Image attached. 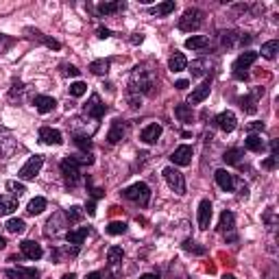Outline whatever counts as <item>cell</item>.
Masks as SVG:
<instances>
[{"label": "cell", "instance_id": "cell-1", "mask_svg": "<svg viewBox=\"0 0 279 279\" xmlns=\"http://www.w3.org/2000/svg\"><path fill=\"white\" fill-rule=\"evenodd\" d=\"M129 87H131V94H153V87H155V77H153L151 70H146L144 65H137L131 75L129 81Z\"/></svg>", "mask_w": 279, "mask_h": 279}, {"label": "cell", "instance_id": "cell-2", "mask_svg": "<svg viewBox=\"0 0 279 279\" xmlns=\"http://www.w3.org/2000/svg\"><path fill=\"white\" fill-rule=\"evenodd\" d=\"M122 196L124 199H129V201H133L135 205H140V207H146V205L151 203V188L146 186V183L137 181V183H133V186L124 188Z\"/></svg>", "mask_w": 279, "mask_h": 279}, {"label": "cell", "instance_id": "cell-3", "mask_svg": "<svg viewBox=\"0 0 279 279\" xmlns=\"http://www.w3.org/2000/svg\"><path fill=\"white\" fill-rule=\"evenodd\" d=\"M258 61V53H253V50H247V53L238 55V59L233 61V79L238 81H247L249 79V68Z\"/></svg>", "mask_w": 279, "mask_h": 279}, {"label": "cell", "instance_id": "cell-4", "mask_svg": "<svg viewBox=\"0 0 279 279\" xmlns=\"http://www.w3.org/2000/svg\"><path fill=\"white\" fill-rule=\"evenodd\" d=\"M68 225H70V223H68V218H65L63 212H55V214L48 218L44 233H46L48 238L57 240V238H61V236H65V233H68V231H65V227H68Z\"/></svg>", "mask_w": 279, "mask_h": 279}, {"label": "cell", "instance_id": "cell-5", "mask_svg": "<svg viewBox=\"0 0 279 279\" xmlns=\"http://www.w3.org/2000/svg\"><path fill=\"white\" fill-rule=\"evenodd\" d=\"M203 26V11L201 9H186L183 11V16L179 18V28L181 31H199Z\"/></svg>", "mask_w": 279, "mask_h": 279}, {"label": "cell", "instance_id": "cell-6", "mask_svg": "<svg viewBox=\"0 0 279 279\" xmlns=\"http://www.w3.org/2000/svg\"><path fill=\"white\" fill-rule=\"evenodd\" d=\"M164 179H166L168 188H170L175 194H179V196L186 194V179H183V175H181L175 166L164 168Z\"/></svg>", "mask_w": 279, "mask_h": 279}, {"label": "cell", "instance_id": "cell-7", "mask_svg": "<svg viewBox=\"0 0 279 279\" xmlns=\"http://www.w3.org/2000/svg\"><path fill=\"white\" fill-rule=\"evenodd\" d=\"M105 114H107V105L100 100L98 94H92L83 105V116H87V118H92V120H100Z\"/></svg>", "mask_w": 279, "mask_h": 279}, {"label": "cell", "instance_id": "cell-8", "mask_svg": "<svg viewBox=\"0 0 279 279\" xmlns=\"http://www.w3.org/2000/svg\"><path fill=\"white\" fill-rule=\"evenodd\" d=\"M42 166H44V157H42V155H33V157H28L26 164L20 168L18 179H22V181H33V179L40 175Z\"/></svg>", "mask_w": 279, "mask_h": 279}, {"label": "cell", "instance_id": "cell-9", "mask_svg": "<svg viewBox=\"0 0 279 279\" xmlns=\"http://www.w3.org/2000/svg\"><path fill=\"white\" fill-rule=\"evenodd\" d=\"M61 175L63 179L68 181V186H77V183L81 181V170H79V164L75 161V157H65L61 161Z\"/></svg>", "mask_w": 279, "mask_h": 279}, {"label": "cell", "instance_id": "cell-10", "mask_svg": "<svg viewBox=\"0 0 279 279\" xmlns=\"http://www.w3.org/2000/svg\"><path fill=\"white\" fill-rule=\"evenodd\" d=\"M214 122H216V127L220 131H225V133H231V131L238 127V118H236V114L233 112H220L214 118Z\"/></svg>", "mask_w": 279, "mask_h": 279}, {"label": "cell", "instance_id": "cell-11", "mask_svg": "<svg viewBox=\"0 0 279 279\" xmlns=\"http://www.w3.org/2000/svg\"><path fill=\"white\" fill-rule=\"evenodd\" d=\"M192 155H194L192 146H188V144H181L179 149H175V151H172L170 161H172L175 166H188L190 161H192Z\"/></svg>", "mask_w": 279, "mask_h": 279}, {"label": "cell", "instance_id": "cell-12", "mask_svg": "<svg viewBox=\"0 0 279 279\" xmlns=\"http://www.w3.org/2000/svg\"><path fill=\"white\" fill-rule=\"evenodd\" d=\"M20 251H22V255H24L26 260H40L44 255L42 245H38L35 240H22L20 242Z\"/></svg>", "mask_w": 279, "mask_h": 279}, {"label": "cell", "instance_id": "cell-13", "mask_svg": "<svg viewBox=\"0 0 279 279\" xmlns=\"http://www.w3.org/2000/svg\"><path fill=\"white\" fill-rule=\"evenodd\" d=\"M212 216H214V207H212V203L207 199H203L199 203V227L201 229H210V225H212Z\"/></svg>", "mask_w": 279, "mask_h": 279}, {"label": "cell", "instance_id": "cell-14", "mask_svg": "<svg viewBox=\"0 0 279 279\" xmlns=\"http://www.w3.org/2000/svg\"><path fill=\"white\" fill-rule=\"evenodd\" d=\"M5 279H40V270L38 268H24V266L9 268V270H5Z\"/></svg>", "mask_w": 279, "mask_h": 279}, {"label": "cell", "instance_id": "cell-15", "mask_svg": "<svg viewBox=\"0 0 279 279\" xmlns=\"http://www.w3.org/2000/svg\"><path fill=\"white\" fill-rule=\"evenodd\" d=\"M210 90H212V81H210V79H205L203 83H201V85L196 87V90L188 96V105H199V102H203L205 98L210 96Z\"/></svg>", "mask_w": 279, "mask_h": 279}, {"label": "cell", "instance_id": "cell-16", "mask_svg": "<svg viewBox=\"0 0 279 279\" xmlns=\"http://www.w3.org/2000/svg\"><path fill=\"white\" fill-rule=\"evenodd\" d=\"M40 142L50 144V146H57V144L63 142V135H61V131H57L53 127H42L40 129Z\"/></svg>", "mask_w": 279, "mask_h": 279}, {"label": "cell", "instance_id": "cell-17", "mask_svg": "<svg viewBox=\"0 0 279 279\" xmlns=\"http://www.w3.org/2000/svg\"><path fill=\"white\" fill-rule=\"evenodd\" d=\"M159 137H161V124L159 122H151L149 127H144L142 133H140V140H142L144 144H155Z\"/></svg>", "mask_w": 279, "mask_h": 279}, {"label": "cell", "instance_id": "cell-18", "mask_svg": "<svg viewBox=\"0 0 279 279\" xmlns=\"http://www.w3.org/2000/svg\"><path fill=\"white\" fill-rule=\"evenodd\" d=\"M214 179H216V183H218V188H220V190H225V192H231L233 186H236V177H233L231 172L223 170V168L214 172Z\"/></svg>", "mask_w": 279, "mask_h": 279}, {"label": "cell", "instance_id": "cell-19", "mask_svg": "<svg viewBox=\"0 0 279 279\" xmlns=\"http://www.w3.org/2000/svg\"><path fill=\"white\" fill-rule=\"evenodd\" d=\"M124 133H127V127H124V122H122V120H114L112 129H109V133H107V142H109V144H118L120 140L124 137Z\"/></svg>", "mask_w": 279, "mask_h": 279}, {"label": "cell", "instance_id": "cell-20", "mask_svg": "<svg viewBox=\"0 0 279 279\" xmlns=\"http://www.w3.org/2000/svg\"><path fill=\"white\" fill-rule=\"evenodd\" d=\"M33 105H35V109H38L40 114H50L57 107V100L53 96H35Z\"/></svg>", "mask_w": 279, "mask_h": 279}, {"label": "cell", "instance_id": "cell-21", "mask_svg": "<svg viewBox=\"0 0 279 279\" xmlns=\"http://www.w3.org/2000/svg\"><path fill=\"white\" fill-rule=\"evenodd\" d=\"M233 227H236V216L225 210L223 214H220V220H218V231L220 233H233Z\"/></svg>", "mask_w": 279, "mask_h": 279}, {"label": "cell", "instance_id": "cell-22", "mask_svg": "<svg viewBox=\"0 0 279 279\" xmlns=\"http://www.w3.org/2000/svg\"><path fill=\"white\" fill-rule=\"evenodd\" d=\"M175 7H177L175 0H166V3H161V5L149 7V13L151 16H157V18H164V16H170V13L175 11Z\"/></svg>", "mask_w": 279, "mask_h": 279}, {"label": "cell", "instance_id": "cell-23", "mask_svg": "<svg viewBox=\"0 0 279 279\" xmlns=\"http://www.w3.org/2000/svg\"><path fill=\"white\" fill-rule=\"evenodd\" d=\"M79 253V247H57L53 249V253H50V258H53V262H63V258H75V255Z\"/></svg>", "mask_w": 279, "mask_h": 279}, {"label": "cell", "instance_id": "cell-24", "mask_svg": "<svg viewBox=\"0 0 279 279\" xmlns=\"http://www.w3.org/2000/svg\"><path fill=\"white\" fill-rule=\"evenodd\" d=\"M87 233H90V229H87V227H79V229H70L68 233H65V240H68L70 245H75V247H81V245H83V240L87 238Z\"/></svg>", "mask_w": 279, "mask_h": 279}, {"label": "cell", "instance_id": "cell-25", "mask_svg": "<svg viewBox=\"0 0 279 279\" xmlns=\"http://www.w3.org/2000/svg\"><path fill=\"white\" fill-rule=\"evenodd\" d=\"M260 94H264L262 87H258V90L253 92V96H245V98H240V107L245 109L247 114H255V112H258V105H255V102H258V96H260Z\"/></svg>", "mask_w": 279, "mask_h": 279}, {"label": "cell", "instance_id": "cell-26", "mask_svg": "<svg viewBox=\"0 0 279 279\" xmlns=\"http://www.w3.org/2000/svg\"><path fill=\"white\" fill-rule=\"evenodd\" d=\"M124 5L122 0H116V3H100L98 5V13L100 16H114V13H120V11H124Z\"/></svg>", "mask_w": 279, "mask_h": 279}, {"label": "cell", "instance_id": "cell-27", "mask_svg": "<svg viewBox=\"0 0 279 279\" xmlns=\"http://www.w3.org/2000/svg\"><path fill=\"white\" fill-rule=\"evenodd\" d=\"M210 70H212V61H207V59H196L190 63L192 77H205V75H210Z\"/></svg>", "mask_w": 279, "mask_h": 279}, {"label": "cell", "instance_id": "cell-28", "mask_svg": "<svg viewBox=\"0 0 279 279\" xmlns=\"http://www.w3.org/2000/svg\"><path fill=\"white\" fill-rule=\"evenodd\" d=\"M18 210V199L13 196H0V216H9Z\"/></svg>", "mask_w": 279, "mask_h": 279}, {"label": "cell", "instance_id": "cell-29", "mask_svg": "<svg viewBox=\"0 0 279 279\" xmlns=\"http://www.w3.org/2000/svg\"><path fill=\"white\" fill-rule=\"evenodd\" d=\"M210 46V38H205V35H192V38L186 40V48L190 50H203Z\"/></svg>", "mask_w": 279, "mask_h": 279}, {"label": "cell", "instance_id": "cell-30", "mask_svg": "<svg viewBox=\"0 0 279 279\" xmlns=\"http://www.w3.org/2000/svg\"><path fill=\"white\" fill-rule=\"evenodd\" d=\"M168 68H170L172 72H181V70H186L188 68V59H186V55L183 53H175L170 59H168Z\"/></svg>", "mask_w": 279, "mask_h": 279}, {"label": "cell", "instance_id": "cell-31", "mask_svg": "<svg viewBox=\"0 0 279 279\" xmlns=\"http://www.w3.org/2000/svg\"><path fill=\"white\" fill-rule=\"evenodd\" d=\"M175 116H177L179 122H183V124H190L194 120V112L190 105H177L175 107Z\"/></svg>", "mask_w": 279, "mask_h": 279}, {"label": "cell", "instance_id": "cell-32", "mask_svg": "<svg viewBox=\"0 0 279 279\" xmlns=\"http://www.w3.org/2000/svg\"><path fill=\"white\" fill-rule=\"evenodd\" d=\"M245 146L249 151H253V153H264V149H266V144H264V140H262V135H247V140H245Z\"/></svg>", "mask_w": 279, "mask_h": 279}, {"label": "cell", "instance_id": "cell-33", "mask_svg": "<svg viewBox=\"0 0 279 279\" xmlns=\"http://www.w3.org/2000/svg\"><path fill=\"white\" fill-rule=\"evenodd\" d=\"M44 210H46V199H44V196H35V199H31V203H28V207H26V212L31 216L42 214Z\"/></svg>", "mask_w": 279, "mask_h": 279}, {"label": "cell", "instance_id": "cell-34", "mask_svg": "<svg viewBox=\"0 0 279 279\" xmlns=\"http://www.w3.org/2000/svg\"><path fill=\"white\" fill-rule=\"evenodd\" d=\"M242 157H245V151H242V149H229L223 155L225 164H231V166H238L240 161H242Z\"/></svg>", "mask_w": 279, "mask_h": 279}, {"label": "cell", "instance_id": "cell-35", "mask_svg": "<svg viewBox=\"0 0 279 279\" xmlns=\"http://www.w3.org/2000/svg\"><path fill=\"white\" fill-rule=\"evenodd\" d=\"M277 50H279V42L277 40H270L266 44H262V57H266V59H275Z\"/></svg>", "mask_w": 279, "mask_h": 279}, {"label": "cell", "instance_id": "cell-36", "mask_svg": "<svg viewBox=\"0 0 279 279\" xmlns=\"http://www.w3.org/2000/svg\"><path fill=\"white\" fill-rule=\"evenodd\" d=\"M90 70L94 72V75H98V77H105L107 72H109V59H96V61H92V63H90Z\"/></svg>", "mask_w": 279, "mask_h": 279}, {"label": "cell", "instance_id": "cell-37", "mask_svg": "<svg viewBox=\"0 0 279 279\" xmlns=\"http://www.w3.org/2000/svg\"><path fill=\"white\" fill-rule=\"evenodd\" d=\"M5 227H7V231L9 233H24V229H26V225H24V220L22 218H9Z\"/></svg>", "mask_w": 279, "mask_h": 279}, {"label": "cell", "instance_id": "cell-38", "mask_svg": "<svg viewBox=\"0 0 279 279\" xmlns=\"http://www.w3.org/2000/svg\"><path fill=\"white\" fill-rule=\"evenodd\" d=\"M5 186H7V190H9V192L13 194V199H20V196L26 192V186H24L22 181H7Z\"/></svg>", "mask_w": 279, "mask_h": 279}, {"label": "cell", "instance_id": "cell-39", "mask_svg": "<svg viewBox=\"0 0 279 279\" xmlns=\"http://www.w3.org/2000/svg\"><path fill=\"white\" fill-rule=\"evenodd\" d=\"M107 260L112 266H116V264H120L124 260V251L120 247H109V251H107Z\"/></svg>", "mask_w": 279, "mask_h": 279}, {"label": "cell", "instance_id": "cell-40", "mask_svg": "<svg viewBox=\"0 0 279 279\" xmlns=\"http://www.w3.org/2000/svg\"><path fill=\"white\" fill-rule=\"evenodd\" d=\"M124 231H127V223H122V220H114L107 225V233H112V236H120Z\"/></svg>", "mask_w": 279, "mask_h": 279}, {"label": "cell", "instance_id": "cell-41", "mask_svg": "<svg viewBox=\"0 0 279 279\" xmlns=\"http://www.w3.org/2000/svg\"><path fill=\"white\" fill-rule=\"evenodd\" d=\"M83 214H85V212L81 210L79 205H72V207L65 212V218H68V223H79V220L83 218Z\"/></svg>", "mask_w": 279, "mask_h": 279}, {"label": "cell", "instance_id": "cell-42", "mask_svg": "<svg viewBox=\"0 0 279 279\" xmlns=\"http://www.w3.org/2000/svg\"><path fill=\"white\" fill-rule=\"evenodd\" d=\"M85 92H87V85L83 83V81H77V83H72V85H70V96H75V98L83 96Z\"/></svg>", "mask_w": 279, "mask_h": 279}, {"label": "cell", "instance_id": "cell-43", "mask_svg": "<svg viewBox=\"0 0 279 279\" xmlns=\"http://www.w3.org/2000/svg\"><path fill=\"white\" fill-rule=\"evenodd\" d=\"M75 144H77V146H79V149L83 151V153H90V151H92V140H90V137L77 135V137H75Z\"/></svg>", "mask_w": 279, "mask_h": 279}, {"label": "cell", "instance_id": "cell-44", "mask_svg": "<svg viewBox=\"0 0 279 279\" xmlns=\"http://www.w3.org/2000/svg\"><path fill=\"white\" fill-rule=\"evenodd\" d=\"M238 38H240V35H238V33H233V31H227V33H223V46L231 48L233 44L238 42Z\"/></svg>", "mask_w": 279, "mask_h": 279}, {"label": "cell", "instance_id": "cell-45", "mask_svg": "<svg viewBox=\"0 0 279 279\" xmlns=\"http://www.w3.org/2000/svg\"><path fill=\"white\" fill-rule=\"evenodd\" d=\"M247 131H249V135H258V131H264V122H260V120H253V122H249L247 124Z\"/></svg>", "mask_w": 279, "mask_h": 279}, {"label": "cell", "instance_id": "cell-46", "mask_svg": "<svg viewBox=\"0 0 279 279\" xmlns=\"http://www.w3.org/2000/svg\"><path fill=\"white\" fill-rule=\"evenodd\" d=\"M61 70L65 77H79V72H81V70H77V65H72V63H63Z\"/></svg>", "mask_w": 279, "mask_h": 279}, {"label": "cell", "instance_id": "cell-47", "mask_svg": "<svg viewBox=\"0 0 279 279\" xmlns=\"http://www.w3.org/2000/svg\"><path fill=\"white\" fill-rule=\"evenodd\" d=\"M277 155H270L268 159H264V164H262V168H264V170H273V168L277 166Z\"/></svg>", "mask_w": 279, "mask_h": 279}, {"label": "cell", "instance_id": "cell-48", "mask_svg": "<svg viewBox=\"0 0 279 279\" xmlns=\"http://www.w3.org/2000/svg\"><path fill=\"white\" fill-rule=\"evenodd\" d=\"M233 188H236V190H238V194H240V196H249V186H247V183H245V181H240V179H236V186H233Z\"/></svg>", "mask_w": 279, "mask_h": 279}, {"label": "cell", "instance_id": "cell-49", "mask_svg": "<svg viewBox=\"0 0 279 279\" xmlns=\"http://www.w3.org/2000/svg\"><path fill=\"white\" fill-rule=\"evenodd\" d=\"M129 102H131V107H133V109L142 107V98H140L137 94H129Z\"/></svg>", "mask_w": 279, "mask_h": 279}, {"label": "cell", "instance_id": "cell-50", "mask_svg": "<svg viewBox=\"0 0 279 279\" xmlns=\"http://www.w3.org/2000/svg\"><path fill=\"white\" fill-rule=\"evenodd\" d=\"M44 44H46L48 48H55V50H59L61 48V44L57 42V40H50V38H44Z\"/></svg>", "mask_w": 279, "mask_h": 279}, {"label": "cell", "instance_id": "cell-51", "mask_svg": "<svg viewBox=\"0 0 279 279\" xmlns=\"http://www.w3.org/2000/svg\"><path fill=\"white\" fill-rule=\"evenodd\" d=\"M96 33H98V38H100V40H107V38H112V31H109V28H105V26H100Z\"/></svg>", "mask_w": 279, "mask_h": 279}, {"label": "cell", "instance_id": "cell-52", "mask_svg": "<svg viewBox=\"0 0 279 279\" xmlns=\"http://www.w3.org/2000/svg\"><path fill=\"white\" fill-rule=\"evenodd\" d=\"M9 46H11V40L5 38V35H0V53H3L5 48H9Z\"/></svg>", "mask_w": 279, "mask_h": 279}, {"label": "cell", "instance_id": "cell-53", "mask_svg": "<svg viewBox=\"0 0 279 279\" xmlns=\"http://www.w3.org/2000/svg\"><path fill=\"white\" fill-rule=\"evenodd\" d=\"M85 212H87V214H90V216H94V214H96V201H90V203H87V207H85Z\"/></svg>", "mask_w": 279, "mask_h": 279}, {"label": "cell", "instance_id": "cell-54", "mask_svg": "<svg viewBox=\"0 0 279 279\" xmlns=\"http://www.w3.org/2000/svg\"><path fill=\"white\" fill-rule=\"evenodd\" d=\"M188 85H190V83H188L186 79H181V81H177V83H175V87H177V90H186Z\"/></svg>", "mask_w": 279, "mask_h": 279}, {"label": "cell", "instance_id": "cell-55", "mask_svg": "<svg viewBox=\"0 0 279 279\" xmlns=\"http://www.w3.org/2000/svg\"><path fill=\"white\" fill-rule=\"evenodd\" d=\"M100 196H102V190L100 188H92V199L96 201V199H100Z\"/></svg>", "mask_w": 279, "mask_h": 279}, {"label": "cell", "instance_id": "cell-56", "mask_svg": "<svg viewBox=\"0 0 279 279\" xmlns=\"http://www.w3.org/2000/svg\"><path fill=\"white\" fill-rule=\"evenodd\" d=\"M85 279H102V275L98 273V270H94V273H90V275H87Z\"/></svg>", "mask_w": 279, "mask_h": 279}, {"label": "cell", "instance_id": "cell-57", "mask_svg": "<svg viewBox=\"0 0 279 279\" xmlns=\"http://www.w3.org/2000/svg\"><path fill=\"white\" fill-rule=\"evenodd\" d=\"M140 279H159V275H155V273H146V275H142Z\"/></svg>", "mask_w": 279, "mask_h": 279}, {"label": "cell", "instance_id": "cell-58", "mask_svg": "<svg viewBox=\"0 0 279 279\" xmlns=\"http://www.w3.org/2000/svg\"><path fill=\"white\" fill-rule=\"evenodd\" d=\"M142 40H144V38H142V35H140V33H135V35H133V40H131V42H133V44H140V42H142Z\"/></svg>", "mask_w": 279, "mask_h": 279}, {"label": "cell", "instance_id": "cell-59", "mask_svg": "<svg viewBox=\"0 0 279 279\" xmlns=\"http://www.w3.org/2000/svg\"><path fill=\"white\" fill-rule=\"evenodd\" d=\"M61 279H77V275L75 273H68V275H63Z\"/></svg>", "mask_w": 279, "mask_h": 279}, {"label": "cell", "instance_id": "cell-60", "mask_svg": "<svg viewBox=\"0 0 279 279\" xmlns=\"http://www.w3.org/2000/svg\"><path fill=\"white\" fill-rule=\"evenodd\" d=\"M223 279H238V277H236V275H231V273H225Z\"/></svg>", "mask_w": 279, "mask_h": 279}, {"label": "cell", "instance_id": "cell-61", "mask_svg": "<svg viewBox=\"0 0 279 279\" xmlns=\"http://www.w3.org/2000/svg\"><path fill=\"white\" fill-rule=\"evenodd\" d=\"M5 247H7V240H5L3 236H0V249H5Z\"/></svg>", "mask_w": 279, "mask_h": 279}]
</instances>
